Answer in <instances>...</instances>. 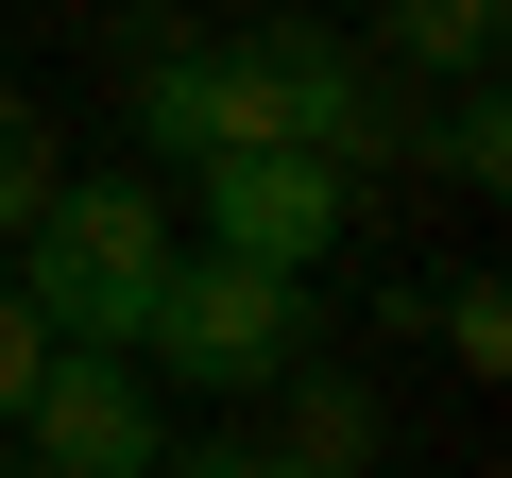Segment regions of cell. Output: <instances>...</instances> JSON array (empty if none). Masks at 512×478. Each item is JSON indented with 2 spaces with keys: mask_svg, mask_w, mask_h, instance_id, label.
<instances>
[{
  "mask_svg": "<svg viewBox=\"0 0 512 478\" xmlns=\"http://www.w3.org/2000/svg\"><path fill=\"white\" fill-rule=\"evenodd\" d=\"M137 359L171 376V393H274L291 359H308V274H274V257H188L171 239V274H154V308H137Z\"/></svg>",
  "mask_w": 512,
  "mask_h": 478,
  "instance_id": "3",
  "label": "cell"
},
{
  "mask_svg": "<svg viewBox=\"0 0 512 478\" xmlns=\"http://www.w3.org/2000/svg\"><path fill=\"white\" fill-rule=\"evenodd\" d=\"M18 427H35V461H52V478H137V461L171 444L120 342H52V359H35V393H18Z\"/></svg>",
  "mask_w": 512,
  "mask_h": 478,
  "instance_id": "5",
  "label": "cell"
},
{
  "mask_svg": "<svg viewBox=\"0 0 512 478\" xmlns=\"http://www.w3.org/2000/svg\"><path fill=\"white\" fill-rule=\"evenodd\" d=\"M137 154H171V171H188V154H222V137H205V35L137 69Z\"/></svg>",
  "mask_w": 512,
  "mask_h": 478,
  "instance_id": "8",
  "label": "cell"
},
{
  "mask_svg": "<svg viewBox=\"0 0 512 478\" xmlns=\"http://www.w3.org/2000/svg\"><path fill=\"white\" fill-rule=\"evenodd\" d=\"M18 478H52V461H18Z\"/></svg>",
  "mask_w": 512,
  "mask_h": 478,
  "instance_id": "14",
  "label": "cell"
},
{
  "mask_svg": "<svg viewBox=\"0 0 512 478\" xmlns=\"http://www.w3.org/2000/svg\"><path fill=\"white\" fill-rule=\"evenodd\" d=\"M376 427H393V410H376L359 376H308V359L274 376V444H291V461H342V478H376Z\"/></svg>",
  "mask_w": 512,
  "mask_h": 478,
  "instance_id": "6",
  "label": "cell"
},
{
  "mask_svg": "<svg viewBox=\"0 0 512 478\" xmlns=\"http://www.w3.org/2000/svg\"><path fill=\"white\" fill-rule=\"evenodd\" d=\"M154 274H171V188H154V171H69V188L18 222V291H35L52 342H120V359H137Z\"/></svg>",
  "mask_w": 512,
  "mask_h": 478,
  "instance_id": "1",
  "label": "cell"
},
{
  "mask_svg": "<svg viewBox=\"0 0 512 478\" xmlns=\"http://www.w3.org/2000/svg\"><path fill=\"white\" fill-rule=\"evenodd\" d=\"M205 137L239 154V137H291V154H393V86L359 69V52H325L308 18H239V35H205Z\"/></svg>",
  "mask_w": 512,
  "mask_h": 478,
  "instance_id": "2",
  "label": "cell"
},
{
  "mask_svg": "<svg viewBox=\"0 0 512 478\" xmlns=\"http://www.w3.org/2000/svg\"><path fill=\"white\" fill-rule=\"evenodd\" d=\"M393 69H495V35H512V0H393Z\"/></svg>",
  "mask_w": 512,
  "mask_h": 478,
  "instance_id": "7",
  "label": "cell"
},
{
  "mask_svg": "<svg viewBox=\"0 0 512 478\" xmlns=\"http://www.w3.org/2000/svg\"><path fill=\"white\" fill-rule=\"evenodd\" d=\"M444 359H461V376H495V359H512V291H495V274H461V291H444Z\"/></svg>",
  "mask_w": 512,
  "mask_h": 478,
  "instance_id": "11",
  "label": "cell"
},
{
  "mask_svg": "<svg viewBox=\"0 0 512 478\" xmlns=\"http://www.w3.org/2000/svg\"><path fill=\"white\" fill-rule=\"evenodd\" d=\"M205 478H342V461H291V444H239V461H205Z\"/></svg>",
  "mask_w": 512,
  "mask_h": 478,
  "instance_id": "13",
  "label": "cell"
},
{
  "mask_svg": "<svg viewBox=\"0 0 512 478\" xmlns=\"http://www.w3.org/2000/svg\"><path fill=\"white\" fill-rule=\"evenodd\" d=\"M52 188H69V137H52V103H35V86H0V222H35Z\"/></svg>",
  "mask_w": 512,
  "mask_h": 478,
  "instance_id": "9",
  "label": "cell"
},
{
  "mask_svg": "<svg viewBox=\"0 0 512 478\" xmlns=\"http://www.w3.org/2000/svg\"><path fill=\"white\" fill-rule=\"evenodd\" d=\"M461 188H512V120H495V69H461V103H444V137H427Z\"/></svg>",
  "mask_w": 512,
  "mask_h": 478,
  "instance_id": "10",
  "label": "cell"
},
{
  "mask_svg": "<svg viewBox=\"0 0 512 478\" xmlns=\"http://www.w3.org/2000/svg\"><path fill=\"white\" fill-rule=\"evenodd\" d=\"M188 205L222 257H274V274H325L342 222H359V171L342 154H291V137H239V154H188Z\"/></svg>",
  "mask_w": 512,
  "mask_h": 478,
  "instance_id": "4",
  "label": "cell"
},
{
  "mask_svg": "<svg viewBox=\"0 0 512 478\" xmlns=\"http://www.w3.org/2000/svg\"><path fill=\"white\" fill-rule=\"evenodd\" d=\"M35 359H52V325H35V291L0 274V427H18V393H35Z\"/></svg>",
  "mask_w": 512,
  "mask_h": 478,
  "instance_id": "12",
  "label": "cell"
}]
</instances>
